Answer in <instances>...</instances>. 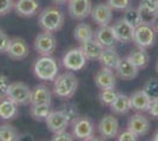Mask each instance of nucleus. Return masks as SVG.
<instances>
[{"label":"nucleus","instance_id":"obj_1","mask_svg":"<svg viewBox=\"0 0 158 141\" xmlns=\"http://www.w3.org/2000/svg\"><path fill=\"white\" fill-rule=\"evenodd\" d=\"M33 72L34 75L40 80L54 81V79L58 76L59 67L56 59L51 55H41L34 62Z\"/></svg>","mask_w":158,"mask_h":141},{"label":"nucleus","instance_id":"obj_2","mask_svg":"<svg viewBox=\"0 0 158 141\" xmlns=\"http://www.w3.org/2000/svg\"><path fill=\"white\" fill-rule=\"evenodd\" d=\"M77 88H78V79L72 72H66L61 75H58L54 79L53 93L60 99H69L73 96Z\"/></svg>","mask_w":158,"mask_h":141},{"label":"nucleus","instance_id":"obj_3","mask_svg":"<svg viewBox=\"0 0 158 141\" xmlns=\"http://www.w3.org/2000/svg\"><path fill=\"white\" fill-rule=\"evenodd\" d=\"M64 13L58 7H47L39 14V25L46 32H57L64 25Z\"/></svg>","mask_w":158,"mask_h":141},{"label":"nucleus","instance_id":"obj_4","mask_svg":"<svg viewBox=\"0 0 158 141\" xmlns=\"http://www.w3.org/2000/svg\"><path fill=\"white\" fill-rule=\"evenodd\" d=\"M156 34H157V32L155 31L152 25L142 22L139 26L135 28L132 41L138 46V48L146 49V48H150L155 45Z\"/></svg>","mask_w":158,"mask_h":141},{"label":"nucleus","instance_id":"obj_5","mask_svg":"<svg viewBox=\"0 0 158 141\" xmlns=\"http://www.w3.org/2000/svg\"><path fill=\"white\" fill-rule=\"evenodd\" d=\"M7 99L18 106L28 105L32 100V89L24 82H12L7 92Z\"/></svg>","mask_w":158,"mask_h":141},{"label":"nucleus","instance_id":"obj_6","mask_svg":"<svg viewBox=\"0 0 158 141\" xmlns=\"http://www.w3.org/2000/svg\"><path fill=\"white\" fill-rule=\"evenodd\" d=\"M72 135L73 138L78 140L89 141L93 138L94 134V127H93L92 121L87 116H78L72 122Z\"/></svg>","mask_w":158,"mask_h":141},{"label":"nucleus","instance_id":"obj_7","mask_svg":"<svg viewBox=\"0 0 158 141\" xmlns=\"http://www.w3.org/2000/svg\"><path fill=\"white\" fill-rule=\"evenodd\" d=\"M86 57L84 55L81 48H71L63 57V66L69 71H80L85 67Z\"/></svg>","mask_w":158,"mask_h":141},{"label":"nucleus","instance_id":"obj_8","mask_svg":"<svg viewBox=\"0 0 158 141\" xmlns=\"http://www.w3.org/2000/svg\"><path fill=\"white\" fill-rule=\"evenodd\" d=\"M57 47V39L51 32L44 31L34 39V48L40 55H51Z\"/></svg>","mask_w":158,"mask_h":141},{"label":"nucleus","instance_id":"obj_9","mask_svg":"<svg viewBox=\"0 0 158 141\" xmlns=\"http://www.w3.org/2000/svg\"><path fill=\"white\" fill-rule=\"evenodd\" d=\"M69 13L73 19L83 20L91 14V0H69Z\"/></svg>","mask_w":158,"mask_h":141},{"label":"nucleus","instance_id":"obj_10","mask_svg":"<svg viewBox=\"0 0 158 141\" xmlns=\"http://www.w3.org/2000/svg\"><path fill=\"white\" fill-rule=\"evenodd\" d=\"M6 53L13 60H23L30 54V47L23 38H13L10 40Z\"/></svg>","mask_w":158,"mask_h":141},{"label":"nucleus","instance_id":"obj_11","mask_svg":"<svg viewBox=\"0 0 158 141\" xmlns=\"http://www.w3.org/2000/svg\"><path fill=\"white\" fill-rule=\"evenodd\" d=\"M91 17L92 20L99 25V26H107L109 24H111L112 21V8L107 4L104 2H99L97 5H94L91 10Z\"/></svg>","mask_w":158,"mask_h":141},{"label":"nucleus","instance_id":"obj_12","mask_svg":"<svg viewBox=\"0 0 158 141\" xmlns=\"http://www.w3.org/2000/svg\"><path fill=\"white\" fill-rule=\"evenodd\" d=\"M98 129L103 139H112L118 134V120L111 114L104 115L102 120L99 121Z\"/></svg>","mask_w":158,"mask_h":141},{"label":"nucleus","instance_id":"obj_13","mask_svg":"<svg viewBox=\"0 0 158 141\" xmlns=\"http://www.w3.org/2000/svg\"><path fill=\"white\" fill-rule=\"evenodd\" d=\"M137 8L143 22L152 25L158 15V0H140Z\"/></svg>","mask_w":158,"mask_h":141},{"label":"nucleus","instance_id":"obj_14","mask_svg":"<svg viewBox=\"0 0 158 141\" xmlns=\"http://www.w3.org/2000/svg\"><path fill=\"white\" fill-rule=\"evenodd\" d=\"M46 125L50 131H52L53 133H60L64 132L67 126L70 125V122L67 120L66 115L63 113V111H54L51 112L50 115L46 119Z\"/></svg>","mask_w":158,"mask_h":141},{"label":"nucleus","instance_id":"obj_15","mask_svg":"<svg viewBox=\"0 0 158 141\" xmlns=\"http://www.w3.org/2000/svg\"><path fill=\"white\" fill-rule=\"evenodd\" d=\"M116 82H117L116 81V75L113 73V69H111V68H100L94 75V84L99 89L114 88Z\"/></svg>","mask_w":158,"mask_h":141},{"label":"nucleus","instance_id":"obj_16","mask_svg":"<svg viewBox=\"0 0 158 141\" xmlns=\"http://www.w3.org/2000/svg\"><path fill=\"white\" fill-rule=\"evenodd\" d=\"M127 129L130 132H132L133 134H136L137 136H142V135H145L149 132L150 122L148 120V118H145L144 115L136 113L129 119Z\"/></svg>","mask_w":158,"mask_h":141},{"label":"nucleus","instance_id":"obj_17","mask_svg":"<svg viewBox=\"0 0 158 141\" xmlns=\"http://www.w3.org/2000/svg\"><path fill=\"white\" fill-rule=\"evenodd\" d=\"M112 29L114 32L117 41H120V42H130L133 39L135 28L132 26H130L123 18L117 20L113 24Z\"/></svg>","mask_w":158,"mask_h":141},{"label":"nucleus","instance_id":"obj_18","mask_svg":"<svg viewBox=\"0 0 158 141\" xmlns=\"http://www.w3.org/2000/svg\"><path fill=\"white\" fill-rule=\"evenodd\" d=\"M94 39L104 48L113 47V45L117 42L114 32L112 29V26H99V28L94 32Z\"/></svg>","mask_w":158,"mask_h":141},{"label":"nucleus","instance_id":"obj_19","mask_svg":"<svg viewBox=\"0 0 158 141\" xmlns=\"http://www.w3.org/2000/svg\"><path fill=\"white\" fill-rule=\"evenodd\" d=\"M39 0H17L14 2L15 12L21 17H33L39 11Z\"/></svg>","mask_w":158,"mask_h":141},{"label":"nucleus","instance_id":"obj_20","mask_svg":"<svg viewBox=\"0 0 158 141\" xmlns=\"http://www.w3.org/2000/svg\"><path fill=\"white\" fill-rule=\"evenodd\" d=\"M117 74L123 80H132L138 75V68L136 67L127 58H123L119 61L118 66L116 67Z\"/></svg>","mask_w":158,"mask_h":141},{"label":"nucleus","instance_id":"obj_21","mask_svg":"<svg viewBox=\"0 0 158 141\" xmlns=\"http://www.w3.org/2000/svg\"><path fill=\"white\" fill-rule=\"evenodd\" d=\"M150 102H151V99L144 89L137 91L130 96V106H131V109H135V111L146 112L149 109Z\"/></svg>","mask_w":158,"mask_h":141},{"label":"nucleus","instance_id":"obj_22","mask_svg":"<svg viewBox=\"0 0 158 141\" xmlns=\"http://www.w3.org/2000/svg\"><path fill=\"white\" fill-rule=\"evenodd\" d=\"M120 57H119L118 52L113 48V47H107L104 48L103 52L99 57V62L103 65V67L111 68V69H116L118 66L119 61H120Z\"/></svg>","mask_w":158,"mask_h":141},{"label":"nucleus","instance_id":"obj_23","mask_svg":"<svg viewBox=\"0 0 158 141\" xmlns=\"http://www.w3.org/2000/svg\"><path fill=\"white\" fill-rule=\"evenodd\" d=\"M80 48H81V51H83V53L87 60H98L103 49H104V47L102 46L94 38L89 41H85V42H81Z\"/></svg>","mask_w":158,"mask_h":141},{"label":"nucleus","instance_id":"obj_24","mask_svg":"<svg viewBox=\"0 0 158 141\" xmlns=\"http://www.w3.org/2000/svg\"><path fill=\"white\" fill-rule=\"evenodd\" d=\"M52 102V96H51V91L48 89L45 85H37L32 91V105H40V104H47L51 105Z\"/></svg>","mask_w":158,"mask_h":141},{"label":"nucleus","instance_id":"obj_25","mask_svg":"<svg viewBox=\"0 0 158 141\" xmlns=\"http://www.w3.org/2000/svg\"><path fill=\"white\" fill-rule=\"evenodd\" d=\"M18 115V105H15L10 99L0 100V119L2 120H12Z\"/></svg>","mask_w":158,"mask_h":141},{"label":"nucleus","instance_id":"obj_26","mask_svg":"<svg viewBox=\"0 0 158 141\" xmlns=\"http://www.w3.org/2000/svg\"><path fill=\"white\" fill-rule=\"evenodd\" d=\"M110 109L116 114H126L130 109V96H127L126 94L118 93L117 98L110 105Z\"/></svg>","mask_w":158,"mask_h":141},{"label":"nucleus","instance_id":"obj_27","mask_svg":"<svg viewBox=\"0 0 158 141\" xmlns=\"http://www.w3.org/2000/svg\"><path fill=\"white\" fill-rule=\"evenodd\" d=\"M127 59L139 69V68H144L148 66L150 57L144 48H137V49H133L131 53L129 54Z\"/></svg>","mask_w":158,"mask_h":141},{"label":"nucleus","instance_id":"obj_28","mask_svg":"<svg viewBox=\"0 0 158 141\" xmlns=\"http://www.w3.org/2000/svg\"><path fill=\"white\" fill-rule=\"evenodd\" d=\"M74 38L79 42H85L94 38V32H93L92 27L89 24L80 22L74 28Z\"/></svg>","mask_w":158,"mask_h":141},{"label":"nucleus","instance_id":"obj_29","mask_svg":"<svg viewBox=\"0 0 158 141\" xmlns=\"http://www.w3.org/2000/svg\"><path fill=\"white\" fill-rule=\"evenodd\" d=\"M19 133L14 126L10 123L0 125V141H19Z\"/></svg>","mask_w":158,"mask_h":141},{"label":"nucleus","instance_id":"obj_30","mask_svg":"<svg viewBox=\"0 0 158 141\" xmlns=\"http://www.w3.org/2000/svg\"><path fill=\"white\" fill-rule=\"evenodd\" d=\"M123 19L133 28H136L137 26H139L143 20H142V15L139 13L138 8H133V7H129L126 8L124 15H123Z\"/></svg>","mask_w":158,"mask_h":141},{"label":"nucleus","instance_id":"obj_31","mask_svg":"<svg viewBox=\"0 0 158 141\" xmlns=\"http://www.w3.org/2000/svg\"><path fill=\"white\" fill-rule=\"evenodd\" d=\"M51 111V105L47 104H40V105H32L30 113L32 115L33 119L35 120H45L50 115Z\"/></svg>","mask_w":158,"mask_h":141},{"label":"nucleus","instance_id":"obj_32","mask_svg":"<svg viewBox=\"0 0 158 141\" xmlns=\"http://www.w3.org/2000/svg\"><path fill=\"white\" fill-rule=\"evenodd\" d=\"M118 93L114 91V88H107V89H102V92L99 94V100L103 105L110 106L114 99L117 98Z\"/></svg>","mask_w":158,"mask_h":141},{"label":"nucleus","instance_id":"obj_33","mask_svg":"<svg viewBox=\"0 0 158 141\" xmlns=\"http://www.w3.org/2000/svg\"><path fill=\"white\" fill-rule=\"evenodd\" d=\"M144 89L146 94L150 96V99H158V79H149V80L145 82Z\"/></svg>","mask_w":158,"mask_h":141},{"label":"nucleus","instance_id":"obj_34","mask_svg":"<svg viewBox=\"0 0 158 141\" xmlns=\"http://www.w3.org/2000/svg\"><path fill=\"white\" fill-rule=\"evenodd\" d=\"M106 4L116 11H125L131 5V0H106Z\"/></svg>","mask_w":158,"mask_h":141},{"label":"nucleus","instance_id":"obj_35","mask_svg":"<svg viewBox=\"0 0 158 141\" xmlns=\"http://www.w3.org/2000/svg\"><path fill=\"white\" fill-rule=\"evenodd\" d=\"M10 79L6 75H0V100L7 98V92H8V88H10Z\"/></svg>","mask_w":158,"mask_h":141},{"label":"nucleus","instance_id":"obj_36","mask_svg":"<svg viewBox=\"0 0 158 141\" xmlns=\"http://www.w3.org/2000/svg\"><path fill=\"white\" fill-rule=\"evenodd\" d=\"M63 113L66 115V118H67V120H69V122L70 123H72L73 121L76 120L77 118H78V112H77V108L74 107V106H72V105H69L67 107H64L63 109Z\"/></svg>","mask_w":158,"mask_h":141},{"label":"nucleus","instance_id":"obj_37","mask_svg":"<svg viewBox=\"0 0 158 141\" xmlns=\"http://www.w3.org/2000/svg\"><path fill=\"white\" fill-rule=\"evenodd\" d=\"M14 8L13 0H0V15L10 13Z\"/></svg>","mask_w":158,"mask_h":141},{"label":"nucleus","instance_id":"obj_38","mask_svg":"<svg viewBox=\"0 0 158 141\" xmlns=\"http://www.w3.org/2000/svg\"><path fill=\"white\" fill-rule=\"evenodd\" d=\"M10 38L6 34V32L0 28V53H5L7 51V47H8V44H10Z\"/></svg>","mask_w":158,"mask_h":141},{"label":"nucleus","instance_id":"obj_39","mask_svg":"<svg viewBox=\"0 0 158 141\" xmlns=\"http://www.w3.org/2000/svg\"><path fill=\"white\" fill-rule=\"evenodd\" d=\"M137 135L133 134L132 132H130L129 129L125 131V132H123V133H120L118 138V141H138L137 140Z\"/></svg>","mask_w":158,"mask_h":141},{"label":"nucleus","instance_id":"obj_40","mask_svg":"<svg viewBox=\"0 0 158 141\" xmlns=\"http://www.w3.org/2000/svg\"><path fill=\"white\" fill-rule=\"evenodd\" d=\"M52 141H73V135L64 131V132H60V133H56Z\"/></svg>","mask_w":158,"mask_h":141},{"label":"nucleus","instance_id":"obj_41","mask_svg":"<svg viewBox=\"0 0 158 141\" xmlns=\"http://www.w3.org/2000/svg\"><path fill=\"white\" fill-rule=\"evenodd\" d=\"M148 112H149V114L151 115V116L158 119V99H152Z\"/></svg>","mask_w":158,"mask_h":141},{"label":"nucleus","instance_id":"obj_42","mask_svg":"<svg viewBox=\"0 0 158 141\" xmlns=\"http://www.w3.org/2000/svg\"><path fill=\"white\" fill-rule=\"evenodd\" d=\"M152 26H153V28H155V31H156V32L158 33V15H157V18L155 19V21H153Z\"/></svg>","mask_w":158,"mask_h":141},{"label":"nucleus","instance_id":"obj_43","mask_svg":"<svg viewBox=\"0 0 158 141\" xmlns=\"http://www.w3.org/2000/svg\"><path fill=\"white\" fill-rule=\"evenodd\" d=\"M89 141H105V139H103V138H94L93 136L92 139H90Z\"/></svg>","mask_w":158,"mask_h":141},{"label":"nucleus","instance_id":"obj_44","mask_svg":"<svg viewBox=\"0 0 158 141\" xmlns=\"http://www.w3.org/2000/svg\"><path fill=\"white\" fill-rule=\"evenodd\" d=\"M53 2H56V4H63V2H66V1H69V0H52Z\"/></svg>","mask_w":158,"mask_h":141},{"label":"nucleus","instance_id":"obj_45","mask_svg":"<svg viewBox=\"0 0 158 141\" xmlns=\"http://www.w3.org/2000/svg\"><path fill=\"white\" fill-rule=\"evenodd\" d=\"M153 141H158V131L155 133V135H153Z\"/></svg>","mask_w":158,"mask_h":141},{"label":"nucleus","instance_id":"obj_46","mask_svg":"<svg viewBox=\"0 0 158 141\" xmlns=\"http://www.w3.org/2000/svg\"><path fill=\"white\" fill-rule=\"evenodd\" d=\"M156 71H157V73H158V61H157V65H156Z\"/></svg>","mask_w":158,"mask_h":141}]
</instances>
